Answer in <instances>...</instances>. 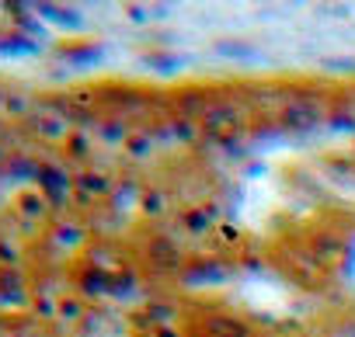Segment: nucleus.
<instances>
[{"mask_svg":"<svg viewBox=\"0 0 355 337\" xmlns=\"http://www.w3.org/2000/svg\"><path fill=\"white\" fill-rule=\"evenodd\" d=\"M241 122H244V108H237V104H230V101L209 104V111L202 115L206 132H237Z\"/></svg>","mask_w":355,"mask_h":337,"instance_id":"nucleus-1","label":"nucleus"},{"mask_svg":"<svg viewBox=\"0 0 355 337\" xmlns=\"http://www.w3.org/2000/svg\"><path fill=\"white\" fill-rule=\"evenodd\" d=\"M324 118V108L317 101H289L282 108V125L286 129H313Z\"/></svg>","mask_w":355,"mask_h":337,"instance_id":"nucleus-2","label":"nucleus"},{"mask_svg":"<svg viewBox=\"0 0 355 337\" xmlns=\"http://www.w3.org/2000/svg\"><path fill=\"white\" fill-rule=\"evenodd\" d=\"M206 334L209 337H248V327L230 320V316H216V320L206 323Z\"/></svg>","mask_w":355,"mask_h":337,"instance_id":"nucleus-3","label":"nucleus"},{"mask_svg":"<svg viewBox=\"0 0 355 337\" xmlns=\"http://www.w3.org/2000/svg\"><path fill=\"white\" fill-rule=\"evenodd\" d=\"M150 254H153V261H164V264H178V261H182V251H178L171 240H153Z\"/></svg>","mask_w":355,"mask_h":337,"instance_id":"nucleus-4","label":"nucleus"},{"mask_svg":"<svg viewBox=\"0 0 355 337\" xmlns=\"http://www.w3.org/2000/svg\"><path fill=\"white\" fill-rule=\"evenodd\" d=\"M129 153H136V156H150V153H153V136H146V132L132 136V139H129Z\"/></svg>","mask_w":355,"mask_h":337,"instance_id":"nucleus-5","label":"nucleus"},{"mask_svg":"<svg viewBox=\"0 0 355 337\" xmlns=\"http://www.w3.org/2000/svg\"><path fill=\"white\" fill-rule=\"evenodd\" d=\"M185 223H189V226H196V230H202V226H206V219H202V216H185Z\"/></svg>","mask_w":355,"mask_h":337,"instance_id":"nucleus-6","label":"nucleus"}]
</instances>
